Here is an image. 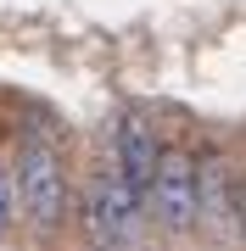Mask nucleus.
Returning a JSON list of instances; mask_svg holds the SVG:
<instances>
[{
	"instance_id": "obj_1",
	"label": "nucleus",
	"mask_w": 246,
	"mask_h": 251,
	"mask_svg": "<svg viewBox=\"0 0 246 251\" xmlns=\"http://www.w3.org/2000/svg\"><path fill=\"white\" fill-rule=\"evenodd\" d=\"M11 168H17V196H23V229L39 240H56L67 229V218H79V190H73L62 145L28 128L11 145Z\"/></svg>"
},
{
	"instance_id": "obj_2",
	"label": "nucleus",
	"mask_w": 246,
	"mask_h": 251,
	"mask_svg": "<svg viewBox=\"0 0 246 251\" xmlns=\"http://www.w3.org/2000/svg\"><path fill=\"white\" fill-rule=\"evenodd\" d=\"M146 196L129 184V173L118 168V156L95 162L90 179L79 190V229L90 246H135L146 234Z\"/></svg>"
},
{
	"instance_id": "obj_3",
	"label": "nucleus",
	"mask_w": 246,
	"mask_h": 251,
	"mask_svg": "<svg viewBox=\"0 0 246 251\" xmlns=\"http://www.w3.org/2000/svg\"><path fill=\"white\" fill-rule=\"evenodd\" d=\"M146 218L168 240H191L196 234V151L191 145H179V140L163 145L157 179L146 190Z\"/></svg>"
},
{
	"instance_id": "obj_4",
	"label": "nucleus",
	"mask_w": 246,
	"mask_h": 251,
	"mask_svg": "<svg viewBox=\"0 0 246 251\" xmlns=\"http://www.w3.org/2000/svg\"><path fill=\"white\" fill-rule=\"evenodd\" d=\"M196 234L201 240H241V173L224 151L196 156Z\"/></svg>"
},
{
	"instance_id": "obj_5",
	"label": "nucleus",
	"mask_w": 246,
	"mask_h": 251,
	"mask_svg": "<svg viewBox=\"0 0 246 251\" xmlns=\"http://www.w3.org/2000/svg\"><path fill=\"white\" fill-rule=\"evenodd\" d=\"M163 134H157V123L151 117H140V112H123L118 123H112V156H118V168L129 173V184L146 196L151 179H157V162H163Z\"/></svg>"
},
{
	"instance_id": "obj_6",
	"label": "nucleus",
	"mask_w": 246,
	"mask_h": 251,
	"mask_svg": "<svg viewBox=\"0 0 246 251\" xmlns=\"http://www.w3.org/2000/svg\"><path fill=\"white\" fill-rule=\"evenodd\" d=\"M23 224V196H17V168H11V156L0 151V240H6L11 229Z\"/></svg>"
},
{
	"instance_id": "obj_7",
	"label": "nucleus",
	"mask_w": 246,
	"mask_h": 251,
	"mask_svg": "<svg viewBox=\"0 0 246 251\" xmlns=\"http://www.w3.org/2000/svg\"><path fill=\"white\" fill-rule=\"evenodd\" d=\"M241 240H246V173H241Z\"/></svg>"
}]
</instances>
